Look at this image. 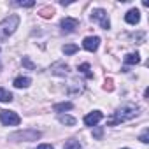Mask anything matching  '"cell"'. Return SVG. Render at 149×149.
Returning <instances> with one entry per match:
<instances>
[{"label": "cell", "instance_id": "6da1fadb", "mask_svg": "<svg viewBox=\"0 0 149 149\" xmlns=\"http://www.w3.org/2000/svg\"><path fill=\"white\" fill-rule=\"evenodd\" d=\"M137 114H139V107H137V105H133V104H125V105H121V107L116 109L114 116L107 121V125H109V126L119 125V123H123V121L133 119Z\"/></svg>", "mask_w": 149, "mask_h": 149}, {"label": "cell", "instance_id": "4fadbf2b", "mask_svg": "<svg viewBox=\"0 0 149 149\" xmlns=\"http://www.w3.org/2000/svg\"><path fill=\"white\" fill-rule=\"evenodd\" d=\"M58 119H60V123H61V125H68V126H74V125H76V118L67 116V114H60V116H58Z\"/></svg>", "mask_w": 149, "mask_h": 149}, {"label": "cell", "instance_id": "603a6c76", "mask_svg": "<svg viewBox=\"0 0 149 149\" xmlns=\"http://www.w3.org/2000/svg\"><path fill=\"white\" fill-rule=\"evenodd\" d=\"M16 6H21V7H33L35 6V2H32V0H30V2H14Z\"/></svg>", "mask_w": 149, "mask_h": 149}, {"label": "cell", "instance_id": "484cf974", "mask_svg": "<svg viewBox=\"0 0 149 149\" xmlns=\"http://www.w3.org/2000/svg\"><path fill=\"white\" fill-rule=\"evenodd\" d=\"M123 149H128V147H123Z\"/></svg>", "mask_w": 149, "mask_h": 149}, {"label": "cell", "instance_id": "5bb4252c", "mask_svg": "<svg viewBox=\"0 0 149 149\" xmlns=\"http://www.w3.org/2000/svg\"><path fill=\"white\" fill-rule=\"evenodd\" d=\"M39 16L44 18V19H49V18L54 16V9H53V7H42V9L39 11Z\"/></svg>", "mask_w": 149, "mask_h": 149}, {"label": "cell", "instance_id": "9c48e42d", "mask_svg": "<svg viewBox=\"0 0 149 149\" xmlns=\"http://www.w3.org/2000/svg\"><path fill=\"white\" fill-rule=\"evenodd\" d=\"M125 21H126L128 25H137V23L140 21V13H139L137 9H130V11L125 14Z\"/></svg>", "mask_w": 149, "mask_h": 149}, {"label": "cell", "instance_id": "30bf717a", "mask_svg": "<svg viewBox=\"0 0 149 149\" xmlns=\"http://www.w3.org/2000/svg\"><path fill=\"white\" fill-rule=\"evenodd\" d=\"M53 74H58V76H67L68 74V67L67 65H63V63H56V65H53Z\"/></svg>", "mask_w": 149, "mask_h": 149}, {"label": "cell", "instance_id": "cb8c5ba5", "mask_svg": "<svg viewBox=\"0 0 149 149\" xmlns=\"http://www.w3.org/2000/svg\"><path fill=\"white\" fill-rule=\"evenodd\" d=\"M147 135H149V132L144 130V133L140 135V142H142V144H147V142H149V140H147Z\"/></svg>", "mask_w": 149, "mask_h": 149}, {"label": "cell", "instance_id": "3957f363", "mask_svg": "<svg viewBox=\"0 0 149 149\" xmlns=\"http://www.w3.org/2000/svg\"><path fill=\"white\" fill-rule=\"evenodd\" d=\"M40 137H42V133H40L39 130H33V128H30V130H23V132H16V133L9 135V139H11V140H16V142H19V140L32 142V140L40 139Z\"/></svg>", "mask_w": 149, "mask_h": 149}, {"label": "cell", "instance_id": "8992f818", "mask_svg": "<svg viewBox=\"0 0 149 149\" xmlns=\"http://www.w3.org/2000/svg\"><path fill=\"white\" fill-rule=\"evenodd\" d=\"M60 26H61V32L63 33H74V32L79 28V21L74 19V18H63L61 23H60Z\"/></svg>", "mask_w": 149, "mask_h": 149}, {"label": "cell", "instance_id": "7402d4cb", "mask_svg": "<svg viewBox=\"0 0 149 149\" xmlns=\"http://www.w3.org/2000/svg\"><path fill=\"white\" fill-rule=\"evenodd\" d=\"M93 135H95V139H102V135H104V128H102V126L95 128V130H93Z\"/></svg>", "mask_w": 149, "mask_h": 149}, {"label": "cell", "instance_id": "7a4b0ae2", "mask_svg": "<svg viewBox=\"0 0 149 149\" xmlns=\"http://www.w3.org/2000/svg\"><path fill=\"white\" fill-rule=\"evenodd\" d=\"M19 25V16L18 14H11L9 18H6L4 21H0V42H4L9 39V35H13L16 32Z\"/></svg>", "mask_w": 149, "mask_h": 149}, {"label": "cell", "instance_id": "5b68a950", "mask_svg": "<svg viewBox=\"0 0 149 149\" xmlns=\"http://www.w3.org/2000/svg\"><path fill=\"white\" fill-rule=\"evenodd\" d=\"M91 21H97V23H100V26L104 28V30H109L111 28V21H109V16H107V13L104 11V9H95L93 13H91Z\"/></svg>", "mask_w": 149, "mask_h": 149}, {"label": "cell", "instance_id": "ffe728a7", "mask_svg": "<svg viewBox=\"0 0 149 149\" xmlns=\"http://www.w3.org/2000/svg\"><path fill=\"white\" fill-rule=\"evenodd\" d=\"M104 90H105V91H112V90H114V81H112L111 77L105 79V83H104Z\"/></svg>", "mask_w": 149, "mask_h": 149}, {"label": "cell", "instance_id": "8fae6325", "mask_svg": "<svg viewBox=\"0 0 149 149\" xmlns=\"http://www.w3.org/2000/svg\"><path fill=\"white\" fill-rule=\"evenodd\" d=\"M140 61V56L137 54V53H128L126 56H125V63L126 65H137Z\"/></svg>", "mask_w": 149, "mask_h": 149}, {"label": "cell", "instance_id": "277c9868", "mask_svg": "<svg viewBox=\"0 0 149 149\" xmlns=\"http://www.w3.org/2000/svg\"><path fill=\"white\" fill-rule=\"evenodd\" d=\"M0 121L6 126H16L21 123V118L13 111H0Z\"/></svg>", "mask_w": 149, "mask_h": 149}, {"label": "cell", "instance_id": "9a60e30c", "mask_svg": "<svg viewBox=\"0 0 149 149\" xmlns=\"http://www.w3.org/2000/svg\"><path fill=\"white\" fill-rule=\"evenodd\" d=\"M72 107H74L72 102H61V104H56L54 105V111L56 112H63V111H70Z\"/></svg>", "mask_w": 149, "mask_h": 149}, {"label": "cell", "instance_id": "44dd1931", "mask_svg": "<svg viewBox=\"0 0 149 149\" xmlns=\"http://www.w3.org/2000/svg\"><path fill=\"white\" fill-rule=\"evenodd\" d=\"M21 63H23V65H25L26 68H30V70H33V68H35V65H33V63L30 61V58H28V56H23V60H21Z\"/></svg>", "mask_w": 149, "mask_h": 149}, {"label": "cell", "instance_id": "7c38bea8", "mask_svg": "<svg viewBox=\"0 0 149 149\" xmlns=\"http://www.w3.org/2000/svg\"><path fill=\"white\" fill-rule=\"evenodd\" d=\"M30 83H32L30 77H16V79H14V86H16V88H28Z\"/></svg>", "mask_w": 149, "mask_h": 149}, {"label": "cell", "instance_id": "ac0fdd59", "mask_svg": "<svg viewBox=\"0 0 149 149\" xmlns=\"http://www.w3.org/2000/svg\"><path fill=\"white\" fill-rule=\"evenodd\" d=\"M63 149H83V147H81V144H79L77 140H74V139H70V140H67V142H65Z\"/></svg>", "mask_w": 149, "mask_h": 149}, {"label": "cell", "instance_id": "d6986e66", "mask_svg": "<svg viewBox=\"0 0 149 149\" xmlns=\"http://www.w3.org/2000/svg\"><path fill=\"white\" fill-rule=\"evenodd\" d=\"M77 49H79V47H77L76 44H67V46H63V53H65V54H76Z\"/></svg>", "mask_w": 149, "mask_h": 149}, {"label": "cell", "instance_id": "ba28073f", "mask_svg": "<svg viewBox=\"0 0 149 149\" xmlns=\"http://www.w3.org/2000/svg\"><path fill=\"white\" fill-rule=\"evenodd\" d=\"M102 118H104V114L100 111H93V112H90V114L84 116V125L86 126H95Z\"/></svg>", "mask_w": 149, "mask_h": 149}, {"label": "cell", "instance_id": "d4e9b609", "mask_svg": "<svg viewBox=\"0 0 149 149\" xmlns=\"http://www.w3.org/2000/svg\"><path fill=\"white\" fill-rule=\"evenodd\" d=\"M37 149H54V147H53V146H49V144H40Z\"/></svg>", "mask_w": 149, "mask_h": 149}, {"label": "cell", "instance_id": "52a82bcc", "mask_svg": "<svg viewBox=\"0 0 149 149\" xmlns=\"http://www.w3.org/2000/svg\"><path fill=\"white\" fill-rule=\"evenodd\" d=\"M98 46H100V37H97V35L86 37L84 42H83V47H84L86 51H90V53H95V51L98 49Z\"/></svg>", "mask_w": 149, "mask_h": 149}, {"label": "cell", "instance_id": "e0dca14e", "mask_svg": "<svg viewBox=\"0 0 149 149\" xmlns=\"http://www.w3.org/2000/svg\"><path fill=\"white\" fill-rule=\"evenodd\" d=\"M11 100H13V93L0 88V102H11Z\"/></svg>", "mask_w": 149, "mask_h": 149}, {"label": "cell", "instance_id": "2e32d148", "mask_svg": "<svg viewBox=\"0 0 149 149\" xmlns=\"http://www.w3.org/2000/svg\"><path fill=\"white\" fill-rule=\"evenodd\" d=\"M79 72H81V74H84L88 79H91V77H93V72L90 70V65H88V63H81V65H79Z\"/></svg>", "mask_w": 149, "mask_h": 149}]
</instances>
